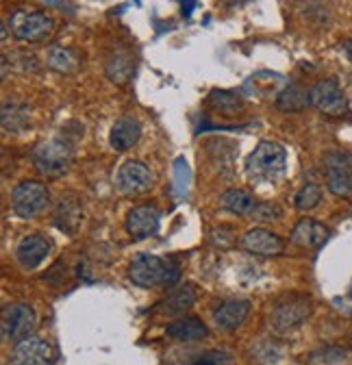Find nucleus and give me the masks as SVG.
<instances>
[{
	"instance_id": "obj_1",
	"label": "nucleus",
	"mask_w": 352,
	"mask_h": 365,
	"mask_svg": "<svg viewBox=\"0 0 352 365\" xmlns=\"http://www.w3.org/2000/svg\"><path fill=\"white\" fill-rule=\"evenodd\" d=\"M287 153L281 144L263 140L246 161V174L254 182H274L285 174Z\"/></svg>"
},
{
	"instance_id": "obj_2",
	"label": "nucleus",
	"mask_w": 352,
	"mask_h": 365,
	"mask_svg": "<svg viewBox=\"0 0 352 365\" xmlns=\"http://www.w3.org/2000/svg\"><path fill=\"white\" fill-rule=\"evenodd\" d=\"M128 279L142 289L157 285H170L179 279V267L157 255H138L128 267Z\"/></svg>"
},
{
	"instance_id": "obj_3",
	"label": "nucleus",
	"mask_w": 352,
	"mask_h": 365,
	"mask_svg": "<svg viewBox=\"0 0 352 365\" xmlns=\"http://www.w3.org/2000/svg\"><path fill=\"white\" fill-rule=\"evenodd\" d=\"M72 159H74V148L72 142H68L66 137H53V140L39 144L33 153L35 168L41 174L53 178L63 176L70 170Z\"/></svg>"
},
{
	"instance_id": "obj_4",
	"label": "nucleus",
	"mask_w": 352,
	"mask_h": 365,
	"mask_svg": "<svg viewBox=\"0 0 352 365\" xmlns=\"http://www.w3.org/2000/svg\"><path fill=\"white\" fill-rule=\"evenodd\" d=\"M11 33L20 41L37 43L46 41L55 33V20L46 11H35V9H18L11 20Z\"/></svg>"
},
{
	"instance_id": "obj_5",
	"label": "nucleus",
	"mask_w": 352,
	"mask_h": 365,
	"mask_svg": "<svg viewBox=\"0 0 352 365\" xmlns=\"http://www.w3.org/2000/svg\"><path fill=\"white\" fill-rule=\"evenodd\" d=\"M48 198H51V194H48L46 185H41L37 180H22L11 194V209L18 217L31 220L46 209Z\"/></svg>"
},
{
	"instance_id": "obj_6",
	"label": "nucleus",
	"mask_w": 352,
	"mask_h": 365,
	"mask_svg": "<svg viewBox=\"0 0 352 365\" xmlns=\"http://www.w3.org/2000/svg\"><path fill=\"white\" fill-rule=\"evenodd\" d=\"M3 339L5 341H22L31 337L35 331V311L26 302H18L5 309L3 315Z\"/></svg>"
},
{
	"instance_id": "obj_7",
	"label": "nucleus",
	"mask_w": 352,
	"mask_h": 365,
	"mask_svg": "<svg viewBox=\"0 0 352 365\" xmlns=\"http://www.w3.org/2000/svg\"><path fill=\"white\" fill-rule=\"evenodd\" d=\"M326 185L335 196L352 194V157L348 153H328L324 157Z\"/></svg>"
},
{
	"instance_id": "obj_8",
	"label": "nucleus",
	"mask_w": 352,
	"mask_h": 365,
	"mask_svg": "<svg viewBox=\"0 0 352 365\" xmlns=\"http://www.w3.org/2000/svg\"><path fill=\"white\" fill-rule=\"evenodd\" d=\"M309 96H311V107H316L324 115H343L348 109L343 89L333 78H324V81L316 83L309 89Z\"/></svg>"
},
{
	"instance_id": "obj_9",
	"label": "nucleus",
	"mask_w": 352,
	"mask_h": 365,
	"mask_svg": "<svg viewBox=\"0 0 352 365\" xmlns=\"http://www.w3.org/2000/svg\"><path fill=\"white\" fill-rule=\"evenodd\" d=\"M11 365H55V350L46 339L26 337L16 344Z\"/></svg>"
},
{
	"instance_id": "obj_10",
	"label": "nucleus",
	"mask_w": 352,
	"mask_h": 365,
	"mask_svg": "<svg viewBox=\"0 0 352 365\" xmlns=\"http://www.w3.org/2000/svg\"><path fill=\"white\" fill-rule=\"evenodd\" d=\"M161 226V211L155 205H142L128 211L126 215V231L135 240H148L159 233Z\"/></svg>"
},
{
	"instance_id": "obj_11",
	"label": "nucleus",
	"mask_w": 352,
	"mask_h": 365,
	"mask_svg": "<svg viewBox=\"0 0 352 365\" xmlns=\"http://www.w3.org/2000/svg\"><path fill=\"white\" fill-rule=\"evenodd\" d=\"M309 315H311V302L306 298L281 302L272 313V327L279 333H289V331L302 327Z\"/></svg>"
},
{
	"instance_id": "obj_12",
	"label": "nucleus",
	"mask_w": 352,
	"mask_h": 365,
	"mask_svg": "<svg viewBox=\"0 0 352 365\" xmlns=\"http://www.w3.org/2000/svg\"><path fill=\"white\" fill-rule=\"evenodd\" d=\"M150 185H152V174L142 161L130 159L118 170V187L124 194H142Z\"/></svg>"
},
{
	"instance_id": "obj_13",
	"label": "nucleus",
	"mask_w": 352,
	"mask_h": 365,
	"mask_svg": "<svg viewBox=\"0 0 352 365\" xmlns=\"http://www.w3.org/2000/svg\"><path fill=\"white\" fill-rule=\"evenodd\" d=\"M283 240L268 228H252L242 237V248L257 257H276L283 252Z\"/></svg>"
},
{
	"instance_id": "obj_14",
	"label": "nucleus",
	"mask_w": 352,
	"mask_h": 365,
	"mask_svg": "<svg viewBox=\"0 0 352 365\" xmlns=\"http://www.w3.org/2000/svg\"><path fill=\"white\" fill-rule=\"evenodd\" d=\"M250 313V302L248 300H227L219 302L213 309V324L219 331H235L244 324V319Z\"/></svg>"
},
{
	"instance_id": "obj_15",
	"label": "nucleus",
	"mask_w": 352,
	"mask_h": 365,
	"mask_svg": "<svg viewBox=\"0 0 352 365\" xmlns=\"http://www.w3.org/2000/svg\"><path fill=\"white\" fill-rule=\"evenodd\" d=\"M48 255H51V242L41 235H26L24 240H20L16 248V259L26 269H35L37 265H41Z\"/></svg>"
},
{
	"instance_id": "obj_16",
	"label": "nucleus",
	"mask_w": 352,
	"mask_h": 365,
	"mask_svg": "<svg viewBox=\"0 0 352 365\" xmlns=\"http://www.w3.org/2000/svg\"><path fill=\"white\" fill-rule=\"evenodd\" d=\"M326 237H328V228L311 217L300 220L291 231V244L300 248H318L326 242Z\"/></svg>"
},
{
	"instance_id": "obj_17",
	"label": "nucleus",
	"mask_w": 352,
	"mask_h": 365,
	"mask_svg": "<svg viewBox=\"0 0 352 365\" xmlns=\"http://www.w3.org/2000/svg\"><path fill=\"white\" fill-rule=\"evenodd\" d=\"M142 137V124L135 118H122L113 124L109 142L115 150L124 153L128 148H133Z\"/></svg>"
},
{
	"instance_id": "obj_18",
	"label": "nucleus",
	"mask_w": 352,
	"mask_h": 365,
	"mask_svg": "<svg viewBox=\"0 0 352 365\" xmlns=\"http://www.w3.org/2000/svg\"><path fill=\"white\" fill-rule=\"evenodd\" d=\"M167 337L176 341H200L209 337V329L198 317H181L167 327Z\"/></svg>"
},
{
	"instance_id": "obj_19",
	"label": "nucleus",
	"mask_w": 352,
	"mask_h": 365,
	"mask_svg": "<svg viewBox=\"0 0 352 365\" xmlns=\"http://www.w3.org/2000/svg\"><path fill=\"white\" fill-rule=\"evenodd\" d=\"M194 304H196V292H194L192 285H185L181 289L172 292L167 298H163L155 307V311L157 313H163V315H181V313L190 311Z\"/></svg>"
},
{
	"instance_id": "obj_20",
	"label": "nucleus",
	"mask_w": 352,
	"mask_h": 365,
	"mask_svg": "<svg viewBox=\"0 0 352 365\" xmlns=\"http://www.w3.org/2000/svg\"><path fill=\"white\" fill-rule=\"evenodd\" d=\"M311 105V96H309V91L302 89L300 85L296 83H289L285 85L281 91H279V96H276V107L283 109V111H302Z\"/></svg>"
},
{
	"instance_id": "obj_21",
	"label": "nucleus",
	"mask_w": 352,
	"mask_h": 365,
	"mask_svg": "<svg viewBox=\"0 0 352 365\" xmlns=\"http://www.w3.org/2000/svg\"><path fill=\"white\" fill-rule=\"evenodd\" d=\"M219 207L229 213H235V215H250L252 209L257 207V202H254L252 194L246 190H227L222 196H219Z\"/></svg>"
},
{
	"instance_id": "obj_22",
	"label": "nucleus",
	"mask_w": 352,
	"mask_h": 365,
	"mask_svg": "<svg viewBox=\"0 0 352 365\" xmlns=\"http://www.w3.org/2000/svg\"><path fill=\"white\" fill-rule=\"evenodd\" d=\"M81 220H83V211H81L78 202H74L70 198H61V202L55 211V224L61 228V231L74 233Z\"/></svg>"
},
{
	"instance_id": "obj_23",
	"label": "nucleus",
	"mask_w": 352,
	"mask_h": 365,
	"mask_svg": "<svg viewBox=\"0 0 352 365\" xmlns=\"http://www.w3.org/2000/svg\"><path fill=\"white\" fill-rule=\"evenodd\" d=\"M48 66L61 74H70L74 70H78L81 66V57L76 51L72 48H63V46H59V48H53L48 53Z\"/></svg>"
},
{
	"instance_id": "obj_24",
	"label": "nucleus",
	"mask_w": 352,
	"mask_h": 365,
	"mask_svg": "<svg viewBox=\"0 0 352 365\" xmlns=\"http://www.w3.org/2000/svg\"><path fill=\"white\" fill-rule=\"evenodd\" d=\"M209 105L224 115H235L244 107V103L237 94H233V91H224V89H213L211 96H209Z\"/></svg>"
},
{
	"instance_id": "obj_25",
	"label": "nucleus",
	"mask_w": 352,
	"mask_h": 365,
	"mask_svg": "<svg viewBox=\"0 0 352 365\" xmlns=\"http://www.w3.org/2000/svg\"><path fill=\"white\" fill-rule=\"evenodd\" d=\"M29 124V107L18 103H7L3 107V128L7 133H20Z\"/></svg>"
},
{
	"instance_id": "obj_26",
	"label": "nucleus",
	"mask_w": 352,
	"mask_h": 365,
	"mask_svg": "<svg viewBox=\"0 0 352 365\" xmlns=\"http://www.w3.org/2000/svg\"><path fill=\"white\" fill-rule=\"evenodd\" d=\"M133 61H130V57L126 55H115L109 59L107 63V76L113 81V83H126L130 78V74H133Z\"/></svg>"
},
{
	"instance_id": "obj_27",
	"label": "nucleus",
	"mask_w": 352,
	"mask_h": 365,
	"mask_svg": "<svg viewBox=\"0 0 352 365\" xmlns=\"http://www.w3.org/2000/svg\"><path fill=\"white\" fill-rule=\"evenodd\" d=\"M187 365H237L233 354L227 350H205L198 354H192Z\"/></svg>"
},
{
	"instance_id": "obj_28",
	"label": "nucleus",
	"mask_w": 352,
	"mask_h": 365,
	"mask_svg": "<svg viewBox=\"0 0 352 365\" xmlns=\"http://www.w3.org/2000/svg\"><path fill=\"white\" fill-rule=\"evenodd\" d=\"M320 202H322V190H320V185H314V182L311 185H304L294 198V205L298 211H311Z\"/></svg>"
},
{
	"instance_id": "obj_29",
	"label": "nucleus",
	"mask_w": 352,
	"mask_h": 365,
	"mask_svg": "<svg viewBox=\"0 0 352 365\" xmlns=\"http://www.w3.org/2000/svg\"><path fill=\"white\" fill-rule=\"evenodd\" d=\"M250 215L259 222H268V220H279L283 215V211L279 205H272V202H257V207L252 209Z\"/></svg>"
},
{
	"instance_id": "obj_30",
	"label": "nucleus",
	"mask_w": 352,
	"mask_h": 365,
	"mask_svg": "<svg viewBox=\"0 0 352 365\" xmlns=\"http://www.w3.org/2000/svg\"><path fill=\"white\" fill-rule=\"evenodd\" d=\"M346 350L343 348H322V350H316L311 354V361L316 363H339L346 359Z\"/></svg>"
},
{
	"instance_id": "obj_31",
	"label": "nucleus",
	"mask_w": 352,
	"mask_h": 365,
	"mask_svg": "<svg viewBox=\"0 0 352 365\" xmlns=\"http://www.w3.org/2000/svg\"><path fill=\"white\" fill-rule=\"evenodd\" d=\"M343 53H346V57H348V61L352 63V39H348V41H343Z\"/></svg>"
}]
</instances>
